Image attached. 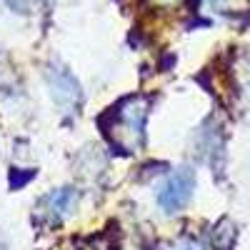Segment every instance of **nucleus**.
Instances as JSON below:
<instances>
[{"label":"nucleus","mask_w":250,"mask_h":250,"mask_svg":"<svg viewBox=\"0 0 250 250\" xmlns=\"http://www.w3.org/2000/svg\"><path fill=\"white\" fill-rule=\"evenodd\" d=\"M150 115L148 95H128L100 118V128L108 143L123 153H140L145 145V125Z\"/></svg>","instance_id":"1"},{"label":"nucleus","mask_w":250,"mask_h":250,"mask_svg":"<svg viewBox=\"0 0 250 250\" xmlns=\"http://www.w3.org/2000/svg\"><path fill=\"white\" fill-rule=\"evenodd\" d=\"M193 190H195V170L183 165V168H178L175 173H170L168 180L160 185L158 205L165 213H180L183 208L190 203Z\"/></svg>","instance_id":"2"},{"label":"nucleus","mask_w":250,"mask_h":250,"mask_svg":"<svg viewBox=\"0 0 250 250\" xmlns=\"http://www.w3.org/2000/svg\"><path fill=\"white\" fill-rule=\"evenodd\" d=\"M48 88H50V98L55 100V105L62 113H78V108L83 105L80 83L73 78L70 70L53 65L48 70Z\"/></svg>","instance_id":"3"},{"label":"nucleus","mask_w":250,"mask_h":250,"mask_svg":"<svg viewBox=\"0 0 250 250\" xmlns=\"http://www.w3.org/2000/svg\"><path fill=\"white\" fill-rule=\"evenodd\" d=\"M80 200V193L75 190V188L65 185V188H55V190H50L48 195L40 198L38 203V213L43 215L48 223H62L73 210H75V205Z\"/></svg>","instance_id":"4"},{"label":"nucleus","mask_w":250,"mask_h":250,"mask_svg":"<svg viewBox=\"0 0 250 250\" xmlns=\"http://www.w3.org/2000/svg\"><path fill=\"white\" fill-rule=\"evenodd\" d=\"M75 250H115V243L110 235L100 233V235H90L85 240H80Z\"/></svg>","instance_id":"5"},{"label":"nucleus","mask_w":250,"mask_h":250,"mask_svg":"<svg viewBox=\"0 0 250 250\" xmlns=\"http://www.w3.org/2000/svg\"><path fill=\"white\" fill-rule=\"evenodd\" d=\"M173 250H205V245H203L200 240H195V238H185V240H180Z\"/></svg>","instance_id":"6"},{"label":"nucleus","mask_w":250,"mask_h":250,"mask_svg":"<svg viewBox=\"0 0 250 250\" xmlns=\"http://www.w3.org/2000/svg\"><path fill=\"white\" fill-rule=\"evenodd\" d=\"M0 250H8V243L3 240V235H0Z\"/></svg>","instance_id":"7"}]
</instances>
